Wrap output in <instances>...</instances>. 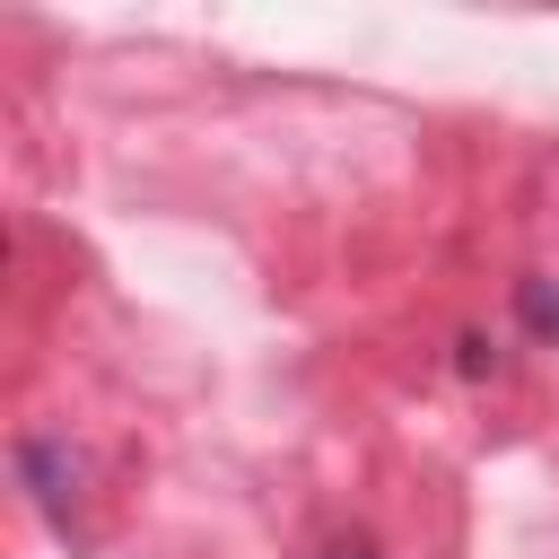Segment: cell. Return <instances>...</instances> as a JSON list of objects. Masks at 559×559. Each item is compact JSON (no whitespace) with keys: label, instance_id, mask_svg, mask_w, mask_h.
<instances>
[{"label":"cell","instance_id":"1","mask_svg":"<svg viewBox=\"0 0 559 559\" xmlns=\"http://www.w3.org/2000/svg\"><path fill=\"white\" fill-rule=\"evenodd\" d=\"M17 480L35 489V507L52 524H70V498H79V463L52 445V437H17Z\"/></svg>","mask_w":559,"mask_h":559},{"label":"cell","instance_id":"2","mask_svg":"<svg viewBox=\"0 0 559 559\" xmlns=\"http://www.w3.org/2000/svg\"><path fill=\"white\" fill-rule=\"evenodd\" d=\"M515 314H524L533 341H559V288L550 280H515Z\"/></svg>","mask_w":559,"mask_h":559},{"label":"cell","instance_id":"3","mask_svg":"<svg viewBox=\"0 0 559 559\" xmlns=\"http://www.w3.org/2000/svg\"><path fill=\"white\" fill-rule=\"evenodd\" d=\"M454 367H463V376H498V349H489L480 332H463V341H454Z\"/></svg>","mask_w":559,"mask_h":559},{"label":"cell","instance_id":"4","mask_svg":"<svg viewBox=\"0 0 559 559\" xmlns=\"http://www.w3.org/2000/svg\"><path fill=\"white\" fill-rule=\"evenodd\" d=\"M323 559H376V542L367 533H341V542H323Z\"/></svg>","mask_w":559,"mask_h":559}]
</instances>
